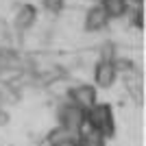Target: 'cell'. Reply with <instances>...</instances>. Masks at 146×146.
Returning a JSON list of instances; mask_svg holds the SVG:
<instances>
[{"mask_svg": "<svg viewBox=\"0 0 146 146\" xmlns=\"http://www.w3.org/2000/svg\"><path fill=\"white\" fill-rule=\"evenodd\" d=\"M9 122V111H5V107H0V127H5Z\"/></svg>", "mask_w": 146, "mask_h": 146, "instance_id": "cell-10", "label": "cell"}, {"mask_svg": "<svg viewBox=\"0 0 146 146\" xmlns=\"http://www.w3.org/2000/svg\"><path fill=\"white\" fill-rule=\"evenodd\" d=\"M50 146H79V137H72V135H66V137H61V140L52 142Z\"/></svg>", "mask_w": 146, "mask_h": 146, "instance_id": "cell-9", "label": "cell"}, {"mask_svg": "<svg viewBox=\"0 0 146 146\" xmlns=\"http://www.w3.org/2000/svg\"><path fill=\"white\" fill-rule=\"evenodd\" d=\"M85 113L87 111H83L81 107L63 100L59 105V109H57V127L61 131H66L68 135L79 137L83 133V129H85Z\"/></svg>", "mask_w": 146, "mask_h": 146, "instance_id": "cell-2", "label": "cell"}, {"mask_svg": "<svg viewBox=\"0 0 146 146\" xmlns=\"http://www.w3.org/2000/svg\"><path fill=\"white\" fill-rule=\"evenodd\" d=\"M85 131L103 137V140H111L116 135V118H113V107L109 103H96L92 109L85 113Z\"/></svg>", "mask_w": 146, "mask_h": 146, "instance_id": "cell-1", "label": "cell"}, {"mask_svg": "<svg viewBox=\"0 0 146 146\" xmlns=\"http://www.w3.org/2000/svg\"><path fill=\"white\" fill-rule=\"evenodd\" d=\"M37 20V9L33 5H22L15 11V18H13V26L18 31H29L31 26L35 24Z\"/></svg>", "mask_w": 146, "mask_h": 146, "instance_id": "cell-6", "label": "cell"}, {"mask_svg": "<svg viewBox=\"0 0 146 146\" xmlns=\"http://www.w3.org/2000/svg\"><path fill=\"white\" fill-rule=\"evenodd\" d=\"M100 7L109 15V20L122 18L129 13V0H100Z\"/></svg>", "mask_w": 146, "mask_h": 146, "instance_id": "cell-7", "label": "cell"}, {"mask_svg": "<svg viewBox=\"0 0 146 146\" xmlns=\"http://www.w3.org/2000/svg\"><path fill=\"white\" fill-rule=\"evenodd\" d=\"M66 100L76 105V107H81L83 111H87L98 103V90L94 85H90V83H76V85L68 87Z\"/></svg>", "mask_w": 146, "mask_h": 146, "instance_id": "cell-3", "label": "cell"}, {"mask_svg": "<svg viewBox=\"0 0 146 146\" xmlns=\"http://www.w3.org/2000/svg\"><path fill=\"white\" fill-rule=\"evenodd\" d=\"M118 81V72L113 68V61H105L98 59L96 66H94V87H103V90H109L113 83Z\"/></svg>", "mask_w": 146, "mask_h": 146, "instance_id": "cell-4", "label": "cell"}, {"mask_svg": "<svg viewBox=\"0 0 146 146\" xmlns=\"http://www.w3.org/2000/svg\"><path fill=\"white\" fill-rule=\"evenodd\" d=\"M109 22H111V20H109V15L105 13V9L100 7V2L87 9V13H85V31H90V33H98V31L107 29Z\"/></svg>", "mask_w": 146, "mask_h": 146, "instance_id": "cell-5", "label": "cell"}, {"mask_svg": "<svg viewBox=\"0 0 146 146\" xmlns=\"http://www.w3.org/2000/svg\"><path fill=\"white\" fill-rule=\"evenodd\" d=\"M44 7L50 13H61L63 11V0H44Z\"/></svg>", "mask_w": 146, "mask_h": 146, "instance_id": "cell-8", "label": "cell"}]
</instances>
